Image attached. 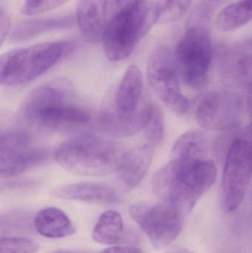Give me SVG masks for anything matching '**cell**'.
I'll return each mask as SVG.
<instances>
[{"instance_id": "cell-1", "label": "cell", "mask_w": 252, "mask_h": 253, "mask_svg": "<svg viewBox=\"0 0 252 253\" xmlns=\"http://www.w3.org/2000/svg\"><path fill=\"white\" fill-rule=\"evenodd\" d=\"M28 126L47 131L75 129L88 124L91 113L78 102L69 80L59 79L33 90L19 111Z\"/></svg>"}, {"instance_id": "cell-2", "label": "cell", "mask_w": 252, "mask_h": 253, "mask_svg": "<svg viewBox=\"0 0 252 253\" xmlns=\"http://www.w3.org/2000/svg\"><path fill=\"white\" fill-rule=\"evenodd\" d=\"M216 178L217 167L210 159H171L155 172L152 190L158 199L179 205L188 215Z\"/></svg>"}, {"instance_id": "cell-3", "label": "cell", "mask_w": 252, "mask_h": 253, "mask_svg": "<svg viewBox=\"0 0 252 253\" xmlns=\"http://www.w3.org/2000/svg\"><path fill=\"white\" fill-rule=\"evenodd\" d=\"M112 140L94 135H81L64 141L55 152L56 162L72 173L102 176L116 172L125 153Z\"/></svg>"}, {"instance_id": "cell-4", "label": "cell", "mask_w": 252, "mask_h": 253, "mask_svg": "<svg viewBox=\"0 0 252 253\" xmlns=\"http://www.w3.org/2000/svg\"><path fill=\"white\" fill-rule=\"evenodd\" d=\"M158 19V3L146 0L112 13L102 38L108 59L118 62L128 58Z\"/></svg>"}, {"instance_id": "cell-5", "label": "cell", "mask_w": 252, "mask_h": 253, "mask_svg": "<svg viewBox=\"0 0 252 253\" xmlns=\"http://www.w3.org/2000/svg\"><path fill=\"white\" fill-rule=\"evenodd\" d=\"M73 48L72 42H50L10 50L0 59V83L7 87L27 84L54 66Z\"/></svg>"}, {"instance_id": "cell-6", "label": "cell", "mask_w": 252, "mask_h": 253, "mask_svg": "<svg viewBox=\"0 0 252 253\" xmlns=\"http://www.w3.org/2000/svg\"><path fill=\"white\" fill-rule=\"evenodd\" d=\"M174 51L180 80L191 88L203 87L208 79L213 56L208 28L201 25L189 26Z\"/></svg>"}, {"instance_id": "cell-7", "label": "cell", "mask_w": 252, "mask_h": 253, "mask_svg": "<svg viewBox=\"0 0 252 253\" xmlns=\"http://www.w3.org/2000/svg\"><path fill=\"white\" fill-rule=\"evenodd\" d=\"M129 211L156 249L166 248L179 236L187 215L179 205L164 201L138 202Z\"/></svg>"}, {"instance_id": "cell-8", "label": "cell", "mask_w": 252, "mask_h": 253, "mask_svg": "<svg viewBox=\"0 0 252 253\" xmlns=\"http://www.w3.org/2000/svg\"><path fill=\"white\" fill-rule=\"evenodd\" d=\"M148 83L160 100L178 115L187 114L189 103L180 89V77L175 51L168 46L157 47L148 60Z\"/></svg>"}, {"instance_id": "cell-9", "label": "cell", "mask_w": 252, "mask_h": 253, "mask_svg": "<svg viewBox=\"0 0 252 253\" xmlns=\"http://www.w3.org/2000/svg\"><path fill=\"white\" fill-rule=\"evenodd\" d=\"M252 177V150L246 138H238L225 156L222 178V207L225 212L236 211L244 201Z\"/></svg>"}, {"instance_id": "cell-10", "label": "cell", "mask_w": 252, "mask_h": 253, "mask_svg": "<svg viewBox=\"0 0 252 253\" xmlns=\"http://www.w3.org/2000/svg\"><path fill=\"white\" fill-rule=\"evenodd\" d=\"M30 134L21 129H7L0 137V174L10 178L39 166L49 158V152L33 145Z\"/></svg>"}, {"instance_id": "cell-11", "label": "cell", "mask_w": 252, "mask_h": 253, "mask_svg": "<svg viewBox=\"0 0 252 253\" xmlns=\"http://www.w3.org/2000/svg\"><path fill=\"white\" fill-rule=\"evenodd\" d=\"M244 101L237 93L227 90L209 93L202 98L195 111V119L204 129L229 132L239 124Z\"/></svg>"}, {"instance_id": "cell-12", "label": "cell", "mask_w": 252, "mask_h": 253, "mask_svg": "<svg viewBox=\"0 0 252 253\" xmlns=\"http://www.w3.org/2000/svg\"><path fill=\"white\" fill-rule=\"evenodd\" d=\"M154 147L136 146L124 153L116 172L118 181L127 190L136 188L144 178L152 164Z\"/></svg>"}, {"instance_id": "cell-13", "label": "cell", "mask_w": 252, "mask_h": 253, "mask_svg": "<svg viewBox=\"0 0 252 253\" xmlns=\"http://www.w3.org/2000/svg\"><path fill=\"white\" fill-rule=\"evenodd\" d=\"M109 13L108 0H78L76 21L83 37L91 42L102 40Z\"/></svg>"}, {"instance_id": "cell-14", "label": "cell", "mask_w": 252, "mask_h": 253, "mask_svg": "<svg viewBox=\"0 0 252 253\" xmlns=\"http://www.w3.org/2000/svg\"><path fill=\"white\" fill-rule=\"evenodd\" d=\"M51 196L65 200L105 205H114L120 201L119 195L114 187L94 181H83L58 187L52 191Z\"/></svg>"}, {"instance_id": "cell-15", "label": "cell", "mask_w": 252, "mask_h": 253, "mask_svg": "<svg viewBox=\"0 0 252 253\" xmlns=\"http://www.w3.org/2000/svg\"><path fill=\"white\" fill-rule=\"evenodd\" d=\"M146 114V105L133 114H121L113 108H107L99 114L95 126L109 135L130 136L143 129Z\"/></svg>"}, {"instance_id": "cell-16", "label": "cell", "mask_w": 252, "mask_h": 253, "mask_svg": "<svg viewBox=\"0 0 252 253\" xmlns=\"http://www.w3.org/2000/svg\"><path fill=\"white\" fill-rule=\"evenodd\" d=\"M143 76L136 65H130L115 92L112 108L124 114H133L140 110L139 105L143 93Z\"/></svg>"}, {"instance_id": "cell-17", "label": "cell", "mask_w": 252, "mask_h": 253, "mask_svg": "<svg viewBox=\"0 0 252 253\" xmlns=\"http://www.w3.org/2000/svg\"><path fill=\"white\" fill-rule=\"evenodd\" d=\"M92 238L100 245H114L134 241L137 239V236L125 231L124 221L119 212L108 211L104 212L98 219L92 233Z\"/></svg>"}, {"instance_id": "cell-18", "label": "cell", "mask_w": 252, "mask_h": 253, "mask_svg": "<svg viewBox=\"0 0 252 253\" xmlns=\"http://www.w3.org/2000/svg\"><path fill=\"white\" fill-rule=\"evenodd\" d=\"M36 231L48 239H63L75 234V228L63 211L53 207L44 208L34 217Z\"/></svg>"}, {"instance_id": "cell-19", "label": "cell", "mask_w": 252, "mask_h": 253, "mask_svg": "<svg viewBox=\"0 0 252 253\" xmlns=\"http://www.w3.org/2000/svg\"><path fill=\"white\" fill-rule=\"evenodd\" d=\"M226 74L240 84L252 86V42L229 52L225 59Z\"/></svg>"}, {"instance_id": "cell-20", "label": "cell", "mask_w": 252, "mask_h": 253, "mask_svg": "<svg viewBox=\"0 0 252 253\" xmlns=\"http://www.w3.org/2000/svg\"><path fill=\"white\" fill-rule=\"evenodd\" d=\"M74 23V18L71 16L28 19L16 25L10 37L19 41L29 40L48 31L71 28Z\"/></svg>"}, {"instance_id": "cell-21", "label": "cell", "mask_w": 252, "mask_h": 253, "mask_svg": "<svg viewBox=\"0 0 252 253\" xmlns=\"http://www.w3.org/2000/svg\"><path fill=\"white\" fill-rule=\"evenodd\" d=\"M210 143L205 134L189 131L179 137L172 149L171 159L200 160L208 159Z\"/></svg>"}, {"instance_id": "cell-22", "label": "cell", "mask_w": 252, "mask_h": 253, "mask_svg": "<svg viewBox=\"0 0 252 253\" xmlns=\"http://www.w3.org/2000/svg\"><path fill=\"white\" fill-rule=\"evenodd\" d=\"M252 21V0H241L226 6L217 16L220 31L238 29Z\"/></svg>"}, {"instance_id": "cell-23", "label": "cell", "mask_w": 252, "mask_h": 253, "mask_svg": "<svg viewBox=\"0 0 252 253\" xmlns=\"http://www.w3.org/2000/svg\"><path fill=\"white\" fill-rule=\"evenodd\" d=\"M147 144L156 147L164 138V117L161 108L151 103L146 105V119L143 129Z\"/></svg>"}, {"instance_id": "cell-24", "label": "cell", "mask_w": 252, "mask_h": 253, "mask_svg": "<svg viewBox=\"0 0 252 253\" xmlns=\"http://www.w3.org/2000/svg\"><path fill=\"white\" fill-rule=\"evenodd\" d=\"M34 226V218L25 211H13L1 215L0 230L4 233H25Z\"/></svg>"}, {"instance_id": "cell-25", "label": "cell", "mask_w": 252, "mask_h": 253, "mask_svg": "<svg viewBox=\"0 0 252 253\" xmlns=\"http://www.w3.org/2000/svg\"><path fill=\"white\" fill-rule=\"evenodd\" d=\"M39 249L36 242L23 237H4L0 239V253H35Z\"/></svg>"}, {"instance_id": "cell-26", "label": "cell", "mask_w": 252, "mask_h": 253, "mask_svg": "<svg viewBox=\"0 0 252 253\" xmlns=\"http://www.w3.org/2000/svg\"><path fill=\"white\" fill-rule=\"evenodd\" d=\"M192 0H160L158 3L159 18L166 16L170 20H176L185 14Z\"/></svg>"}, {"instance_id": "cell-27", "label": "cell", "mask_w": 252, "mask_h": 253, "mask_svg": "<svg viewBox=\"0 0 252 253\" xmlns=\"http://www.w3.org/2000/svg\"><path fill=\"white\" fill-rule=\"evenodd\" d=\"M68 0H41L35 7L25 10L23 13L27 15H37L48 10H53L66 2Z\"/></svg>"}, {"instance_id": "cell-28", "label": "cell", "mask_w": 252, "mask_h": 253, "mask_svg": "<svg viewBox=\"0 0 252 253\" xmlns=\"http://www.w3.org/2000/svg\"><path fill=\"white\" fill-rule=\"evenodd\" d=\"M246 105H247V112L250 117V124L247 129V138H245L250 143L252 150V86L247 87Z\"/></svg>"}, {"instance_id": "cell-29", "label": "cell", "mask_w": 252, "mask_h": 253, "mask_svg": "<svg viewBox=\"0 0 252 253\" xmlns=\"http://www.w3.org/2000/svg\"><path fill=\"white\" fill-rule=\"evenodd\" d=\"M1 19H0V22H1V25H0V40H1V44H3L4 40L7 37V34H8L9 31H10V19H9L8 15L7 13L1 9Z\"/></svg>"}, {"instance_id": "cell-30", "label": "cell", "mask_w": 252, "mask_h": 253, "mask_svg": "<svg viewBox=\"0 0 252 253\" xmlns=\"http://www.w3.org/2000/svg\"><path fill=\"white\" fill-rule=\"evenodd\" d=\"M99 253H144L139 248L133 247H112Z\"/></svg>"}, {"instance_id": "cell-31", "label": "cell", "mask_w": 252, "mask_h": 253, "mask_svg": "<svg viewBox=\"0 0 252 253\" xmlns=\"http://www.w3.org/2000/svg\"><path fill=\"white\" fill-rule=\"evenodd\" d=\"M41 0H25V6L23 7V12L35 7Z\"/></svg>"}, {"instance_id": "cell-32", "label": "cell", "mask_w": 252, "mask_h": 253, "mask_svg": "<svg viewBox=\"0 0 252 253\" xmlns=\"http://www.w3.org/2000/svg\"><path fill=\"white\" fill-rule=\"evenodd\" d=\"M170 253H193L191 251H188L186 249H183V248H180V249H176L175 251H172Z\"/></svg>"}, {"instance_id": "cell-33", "label": "cell", "mask_w": 252, "mask_h": 253, "mask_svg": "<svg viewBox=\"0 0 252 253\" xmlns=\"http://www.w3.org/2000/svg\"><path fill=\"white\" fill-rule=\"evenodd\" d=\"M53 253H84L75 252V251H58V252Z\"/></svg>"}, {"instance_id": "cell-34", "label": "cell", "mask_w": 252, "mask_h": 253, "mask_svg": "<svg viewBox=\"0 0 252 253\" xmlns=\"http://www.w3.org/2000/svg\"><path fill=\"white\" fill-rule=\"evenodd\" d=\"M143 1H144V0H143Z\"/></svg>"}]
</instances>
